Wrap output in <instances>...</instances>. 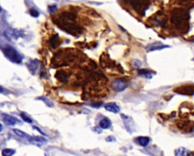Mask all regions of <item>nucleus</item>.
<instances>
[{
    "label": "nucleus",
    "instance_id": "10",
    "mask_svg": "<svg viewBox=\"0 0 194 156\" xmlns=\"http://www.w3.org/2000/svg\"><path fill=\"white\" fill-rule=\"evenodd\" d=\"M29 140L36 145H38L39 143V144H43V143L46 142V139L41 137H30Z\"/></svg>",
    "mask_w": 194,
    "mask_h": 156
},
{
    "label": "nucleus",
    "instance_id": "7",
    "mask_svg": "<svg viewBox=\"0 0 194 156\" xmlns=\"http://www.w3.org/2000/svg\"><path fill=\"white\" fill-rule=\"evenodd\" d=\"M60 38H59V35H54L51 37V39L49 40V43H50V46L52 47L53 49H55L57 47L60 45Z\"/></svg>",
    "mask_w": 194,
    "mask_h": 156
},
{
    "label": "nucleus",
    "instance_id": "16",
    "mask_svg": "<svg viewBox=\"0 0 194 156\" xmlns=\"http://www.w3.org/2000/svg\"><path fill=\"white\" fill-rule=\"evenodd\" d=\"M38 99H40V100H42V101H44V102H45V103L48 106H50V107H53L52 101H50V100H49V99H47V98L39 97V98H38Z\"/></svg>",
    "mask_w": 194,
    "mask_h": 156
},
{
    "label": "nucleus",
    "instance_id": "12",
    "mask_svg": "<svg viewBox=\"0 0 194 156\" xmlns=\"http://www.w3.org/2000/svg\"><path fill=\"white\" fill-rule=\"evenodd\" d=\"M99 126L102 129H108L111 127V121L107 117H105L102 121H100Z\"/></svg>",
    "mask_w": 194,
    "mask_h": 156
},
{
    "label": "nucleus",
    "instance_id": "5",
    "mask_svg": "<svg viewBox=\"0 0 194 156\" xmlns=\"http://www.w3.org/2000/svg\"><path fill=\"white\" fill-rule=\"evenodd\" d=\"M55 77L61 83H66L69 80V75L65 72V70H59L55 74Z\"/></svg>",
    "mask_w": 194,
    "mask_h": 156
},
{
    "label": "nucleus",
    "instance_id": "9",
    "mask_svg": "<svg viewBox=\"0 0 194 156\" xmlns=\"http://www.w3.org/2000/svg\"><path fill=\"white\" fill-rule=\"evenodd\" d=\"M175 155L176 156H189L190 152L186 148H184V147H180V148H177L175 151Z\"/></svg>",
    "mask_w": 194,
    "mask_h": 156
},
{
    "label": "nucleus",
    "instance_id": "1",
    "mask_svg": "<svg viewBox=\"0 0 194 156\" xmlns=\"http://www.w3.org/2000/svg\"><path fill=\"white\" fill-rule=\"evenodd\" d=\"M2 50H3V52H4L6 58L11 61L12 62L16 63V64H19L21 62L22 56L20 55V53L14 48L8 46L3 48Z\"/></svg>",
    "mask_w": 194,
    "mask_h": 156
},
{
    "label": "nucleus",
    "instance_id": "6",
    "mask_svg": "<svg viewBox=\"0 0 194 156\" xmlns=\"http://www.w3.org/2000/svg\"><path fill=\"white\" fill-rule=\"evenodd\" d=\"M105 108H106V111L112 112V113L117 114L120 111L119 106L116 103H114V102H110V103L106 104L105 106Z\"/></svg>",
    "mask_w": 194,
    "mask_h": 156
},
{
    "label": "nucleus",
    "instance_id": "3",
    "mask_svg": "<svg viewBox=\"0 0 194 156\" xmlns=\"http://www.w3.org/2000/svg\"><path fill=\"white\" fill-rule=\"evenodd\" d=\"M112 87L116 92H122L128 87V84L122 80H116L112 83Z\"/></svg>",
    "mask_w": 194,
    "mask_h": 156
},
{
    "label": "nucleus",
    "instance_id": "11",
    "mask_svg": "<svg viewBox=\"0 0 194 156\" xmlns=\"http://www.w3.org/2000/svg\"><path fill=\"white\" fill-rule=\"evenodd\" d=\"M136 141L138 144L142 146H146L147 145L149 144L150 139H149V137H139L136 139Z\"/></svg>",
    "mask_w": 194,
    "mask_h": 156
},
{
    "label": "nucleus",
    "instance_id": "13",
    "mask_svg": "<svg viewBox=\"0 0 194 156\" xmlns=\"http://www.w3.org/2000/svg\"><path fill=\"white\" fill-rule=\"evenodd\" d=\"M15 153V150L14 149H12V148H5L2 152V156H12L14 155Z\"/></svg>",
    "mask_w": 194,
    "mask_h": 156
},
{
    "label": "nucleus",
    "instance_id": "15",
    "mask_svg": "<svg viewBox=\"0 0 194 156\" xmlns=\"http://www.w3.org/2000/svg\"><path fill=\"white\" fill-rule=\"evenodd\" d=\"M139 74L141 75H144L146 78H152V73L147 70H139Z\"/></svg>",
    "mask_w": 194,
    "mask_h": 156
},
{
    "label": "nucleus",
    "instance_id": "4",
    "mask_svg": "<svg viewBox=\"0 0 194 156\" xmlns=\"http://www.w3.org/2000/svg\"><path fill=\"white\" fill-rule=\"evenodd\" d=\"M168 46H165L163 45L162 43H152V44H149L148 46L146 47L147 52H153V51H156V50H161L162 49H165V48H168Z\"/></svg>",
    "mask_w": 194,
    "mask_h": 156
},
{
    "label": "nucleus",
    "instance_id": "14",
    "mask_svg": "<svg viewBox=\"0 0 194 156\" xmlns=\"http://www.w3.org/2000/svg\"><path fill=\"white\" fill-rule=\"evenodd\" d=\"M13 131H14V133H15L16 135H18V137H22V138H28V139H29L30 137V136H28V135L26 133H24V132H23V131H21V130H18V129H14Z\"/></svg>",
    "mask_w": 194,
    "mask_h": 156
},
{
    "label": "nucleus",
    "instance_id": "17",
    "mask_svg": "<svg viewBox=\"0 0 194 156\" xmlns=\"http://www.w3.org/2000/svg\"><path fill=\"white\" fill-rule=\"evenodd\" d=\"M21 117L22 119L24 120L25 122H28V123H30V124L32 123V120L30 119V117H28V116H27L25 114H24V113L21 114Z\"/></svg>",
    "mask_w": 194,
    "mask_h": 156
},
{
    "label": "nucleus",
    "instance_id": "8",
    "mask_svg": "<svg viewBox=\"0 0 194 156\" xmlns=\"http://www.w3.org/2000/svg\"><path fill=\"white\" fill-rule=\"evenodd\" d=\"M28 68H29L30 70L31 71V73L33 74H34L36 73V71L37 70L38 68H39V61L37 60H33L30 61L29 64H28Z\"/></svg>",
    "mask_w": 194,
    "mask_h": 156
},
{
    "label": "nucleus",
    "instance_id": "19",
    "mask_svg": "<svg viewBox=\"0 0 194 156\" xmlns=\"http://www.w3.org/2000/svg\"><path fill=\"white\" fill-rule=\"evenodd\" d=\"M56 6H49V12H51V13H53V12H55V10H56Z\"/></svg>",
    "mask_w": 194,
    "mask_h": 156
},
{
    "label": "nucleus",
    "instance_id": "2",
    "mask_svg": "<svg viewBox=\"0 0 194 156\" xmlns=\"http://www.w3.org/2000/svg\"><path fill=\"white\" fill-rule=\"evenodd\" d=\"M2 120L4 123H6L8 126H13V125L16 124L17 123L21 122L16 117L11 116V115H8V114H2Z\"/></svg>",
    "mask_w": 194,
    "mask_h": 156
},
{
    "label": "nucleus",
    "instance_id": "18",
    "mask_svg": "<svg viewBox=\"0 0 194 156\" xmlns=\"http://www.w3.org/2000/svg\"><path fill=\"white\" fill-rule=\"evenodd\" d=\"M30 14H31L33 17H34V18H37V17H38L39 14V12H38L37 10L34 9V8H32V9H30Z\"/></svg>",
    "mask_w": 194,
    "mask_h": 156
}]
</instances>
